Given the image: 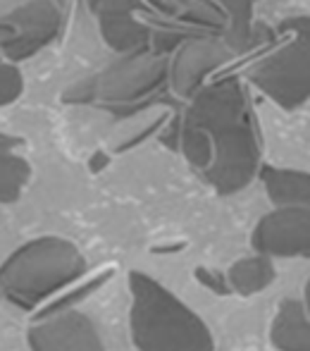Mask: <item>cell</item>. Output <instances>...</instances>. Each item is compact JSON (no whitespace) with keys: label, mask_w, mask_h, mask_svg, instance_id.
I'll list each match as a JSON object with an SVG mask.
<instances>
[{"label":"cell","mask_w":310,"mask_h":351,"mask_svg":"<svg viewBox=\"0 0 310 351\" xmlns=\"http://www.w3.org/2000/svg\"><path fill=\"white\" fill-rule=\"evenodd\" d=\"M308 304H310V287H308Z\"/></svg>","instance_id":"4"},{"label":"cell","mask_w":310,"mask_h":351,"mask_svg":"<svg viewBox=\"0 0 310 351\" xmlns=\"http://www.w3.org/2000/svg\"><path fill=\"white\" fill-rule=\"evenodd\" d=\"M136 308L131 330L144 351H210L208 330L186 306L144 275H131Z\"/></svg>","instance_id":"1"},{"label":"cell","mask_w":310,"mask_h":351,"mask_svg":"<svg viewBox=\"0 0 310 351\" xmlns=\"http://www.w3.org/2000/svg\"><path fill=\"white\" fill-rule=\"evenodd\" d=\"M279 323H284V332H274V342L279 344L284 351H310V325L303 320V315H296L298 320H294L292 308L284 306Z\"/></svg>","instance_id":"3"},{"label":"cell","mask_w":310,"mask_h":351,"mask_svg":"<svg viewBox=\"0 0 310 351\" xmlns=\"http://www.w3.org/2000/svg\"><path fill=\"white\" fill-rule=\"evenodd\" d=\"M255 246L265 254L310 256V213L292 208L265 217L255 232Z\"/></svg>","instance_id":"2"}]
</instances>
